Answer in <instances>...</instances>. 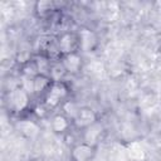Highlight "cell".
<instances>
[{"label": "cell", "mask_w": 161, "mask_h": 161, "mask_svg": "<svg viewBox=\"0 0 161 161\" xmlns=\"http://www.w3.org/2000/svg\"><path fill=\"white\" fill-rule=\"evenodd\" d=\"M9 104L15 111H21L23 108H25V106L28 104V94L25 89L21 88L13 89L9 94Z\"/></svg>", "instance_id": "6da1fadb"}, {"label": "cell", "mask_w": 161, "mask_h": 161, "mask_svg": "<svg viewBox=\"0 0 161 161\" xmlns=\"http://www.w3.org/2000/svg\"><path fill=\"white\" fill-rule=\"evenodd\" d=\"M67 93V89L64 87V84L62 83H55L52 86L47 98H45V103L49 106V107H54L59 103V101L65 96Z\"/></svg>", "instance_id": "7a4b0ae2"}, {"label": "cell", "mask_w": 161, "mask_h": 161, "mask_svg": "<svg viewBox=\"0 0 161 161\" xmlns=\"http://www.w3.org/2000/svg\"><path fill=\"white\" fill-rule=\"evenodd\" d=\"M96 122V114L91 108H80L77 117L74 118V123L78 127H89Z\"/></svg>", "instance_id": "3957f363"}, {"label": "cell", "mask_w": 161, "mask_h": 161, "mask_svg": "<svg viewBox=\"0 0 161 161\" xmlns=\"http://www.w3.org/2000/svg\"><path fill=\"white\" fill-rule=\"evenodd\" d=\"M92 156H93V148L88 143H82L75 146L72 152V157L74 161H89Z\"/></svg>", "instance_id": "277c9868"}, {"label": "cell", "mask_w": 161, "mask_h": 161, "mask_svg": "<svg viewBox=\"0 0 161 161\" xmlns=\"http://www.w3.org/2000/svg\"><path fill=\"white\" fill-rule=\"evenodd\" d=\"M102 131H103V126L101 123H98V122H94L93 125L87 127V130L84 132V141H86V143L93 146L98 141Z\"/></svg>", "instance_id": "5b68a950"}, {"label": "cell", "mask_w": 161, "mask_h": 161, "mask_svg": "<svg viewBox=\"0 0 161 161\" xmlns=\"http://www.w3.org/2000/svg\"><path fill=\"white\" fill-rule=\"evenodd\" d=\"M80 36V45L84 50H91L94 48L96 45V35L93 31L88 30V29H83L79 33Z\"/></svg>", "instance_id": "8992f818"}, {"label": "cell", "mask_w": 161, "mask_h": 161, "mask_svg": "<svg viewBox=\"0 0 161 161\" xmlns=\"http://www.w3.org/2000/svg\"><path fill=\"white\" fill-rule=\"evenodd\" d=\"M127 153H128V156L132 158V160H135V161H143L145 160V151H143V148H142V146H141V143L140 142H131L128 146H127Z\"/></svg>", "instance_id": "52a82bcc"}, {"label": "cell", "mask_w": 161, "mask_h": 161, "mask_svg": "<svg viewBox=\"0 0 161 161\" xmlns=\"http://www.w3.org/2000/svg\"><path fill=\"white\" fill-rule=\"evenodd\" d=\"M63 65L65 68V70L68 72H72V73H75L78 72V69L80 68V58L77 55V54H68L64 60H63Z\"/></svg>", "instance_id": "ba28073f"}, {"label": "cell", "mask_w": 161, "mask_h": 161, "mask_svg": "<svg viewBox=\"0 0 161 161\" xmlns=\"http://www.w3.org/2000/svg\"><path fill=\"white\" fill-rule=\"evenodd\" d=\"M74 44H75V40H74V36L70 35V34H63L60 38H59V49L60 52L63 53H69L73 50L74 48Z\"/></svg>", "instance_id": "9c48e42d"}, {"label": "cell", "mask_w": 161, "mask_h": 161, "mask_svg": "<svg viewBox=\"0 0 161 161\" xmlns=\"http://www.w3.org/2000/svg\"><path fill=\"white\" fill-rule=\"evenodd\" d=\"M16 127L21 133H24L26 136H30V137L38 133V126L35 123L30 122V121H21L16 125Z\"/></svg>", "instance_id": "30bf717a"}, {"label": "cell", "mask_w": 161, "mask_h": 161, "mask_svg": "<svg viewBox=\"0 0 161 161\" xmlns=\"http://www.w3.org/2000/svg\"><path fill=\"white\" fill-rule=\"evenodd\" d=\"M52 127L55 132H62L68 127V122L63 116H55L52 121Z\"/></svg>", "instance_id": "8fae6325"}, {"label": "cell", "mask_w": 161, "mask_h": 161, "mask_svg": "<svg viewBox=\"0 0 161 161\" xmlns=\"http://www.w3.org/2000/svg\"><path fill=\"white\" fill-rule=\"evenodd\" d=\"M48 86V78L44 75H36L34 77V92H40Z\"/></svg>", "instance_id": "7c38bea8"}, {"label": "cell", "mask_w": 161, "mask_h": 161, "mask_svg": "<svg viewBox=\"0 0 161 161\" xmlns=\"http://www.w3.org/2000/svg\"><path fill=\"white\" fill-rule=\"evenodd\" d=\"M63 109H64V112H65V113H67L69 117L75 118L80 108H78V106H77L75 103H73V102H67V103L64 104Z\"/></svg>", "instance_id": "4fadbf2b"}, {"label": "cell", "mask_w": 161, "mask_h": 161, "mask_svg": "<svg viewBox=\"0 0 161 161\" xmlns=\"http://www.w3.org/2000/svg\"><path fill=\"white\" fill-rule=\"evenodd\" d=\"M64 72H65V68H64L63 64H55V65H53V68H52V70H50L52 77H53L55 80L60 79V77L64 74Z\"/></svg>", "instance_id": "5bb4252c"}, {"label": "cell", "mask_w": 161, "mask_h": 161, "mask_svg": "<svg viewBox=\"0 0 161 161\" xmlns=\"http://www.w3.org/2000/svg\"><path fill=\"white\" fill-rule=\"evenodd\" d=\"M35 64H36V67H38V72H39L42 75L47 72V69H49L48 60H45L44 58H39V59L35 62Z\"/></svg>", "instance_id": "9a60e30c"}, {"label": "cell", "mask_w": 161, "mask_h": 161, "mask_svg": "<svg viewBox=\"0 0 161 161\" xmlns=\"http://www.w3.org/2000/svg\"><path fill=\"white\" fill-rule=\"evenodd\" d=\"M24 72H25L26 77H31V78H34V75L38 73V67H36L35 63L29 64V65H26V67L24 68Z\"/></svg>", "instance_id": "2e32d148"}, {"label": "cell", "mask_w": 161, "mask_h": 161, "mask_svg": "<svg viewBox=\"0 0 161 161\" xmlns=\"http://www.w3.org/2000/svg\"><path fill=\"white\" fill-rule=\"evenodd\" d=\"M18 59H19V62L24 63V62L29 60V54H28L26 52H20V54L18 55Z\"/></svg>", "instance_id": "e0dca14e"}, {"label": "cell", "mask_w": 161, "mask_h": 161, "mask_svg": "<svg viewBox=\"0 0 161 161\" xmlns=\"http://www.w3.org/2000/svg\"><path fill=\"white\" fill-rule=\"evenodd\" d=\"M35 113H36L38 116H43V114L45 113V109H44V107H43V106H38V107L35 108Z\"/></svg>", "instance_id": "ac0fdd59"}]
</instances>
